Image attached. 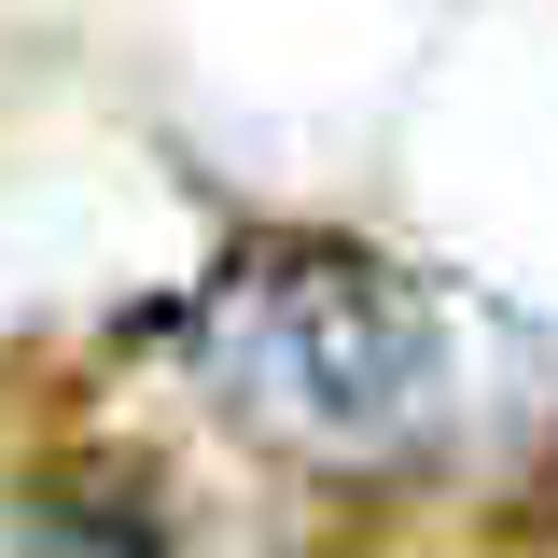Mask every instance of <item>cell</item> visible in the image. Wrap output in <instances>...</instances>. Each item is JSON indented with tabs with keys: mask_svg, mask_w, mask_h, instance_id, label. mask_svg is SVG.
Wrapping results in <instances>:
<instances>
[{
	"mask_svg": "<svg viewBox=\"0 0 558 558\" xmlns=\"http://www.w3.org/2000/svg\"><path fill=\"white\" fill-rule=\"evenodd\" d=\"M182 349L293 461L377 475L447 418V307L363 238H252L182 307Z\"/></svg>",
	"mask_w": 558,
	"mask_h": 558,
	"instance_id": "1",
	"label": "cell"
},
{
	"mask_svg": "<svg viewBox=\"0 0 558 558\" xmlns=\"http://www.w3.org/2000/svg\"><path fill=\"white\" fill-rule=\"evenodd\" d=\"M14 558H182V545H168V517H154V488L126 461H70V475L28 488Z\"/></svg>",
	"mask_w": 558,
	"mask_h": 558,
	"instance_id": "2",
	"label": "cell"
}]
</instances>
